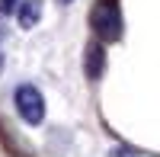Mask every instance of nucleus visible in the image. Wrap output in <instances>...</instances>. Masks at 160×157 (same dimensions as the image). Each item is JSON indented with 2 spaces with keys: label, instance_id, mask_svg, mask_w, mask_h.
I'll list each match as a JSON object with an SVG mask.
<instances>
[{
  "label": "nucleus",
  "instance_id": "f257e3e1",
  "mask_svg": "<svg viewBox=\"0 0 160 157\" xmlns=\"http://www.w3.org/2000/svg\"><path fill=\"white\" fill-rule=\"evenodd\" d=\"M90 23H93V32L99 35V42H115L122 35V10H118L115 0L96 3L90 13Z\"/></svg>",
  "mask_w": 160,
  "mask_h": 157
},
{
  "label": "nucleus",
  "instance_id": "f03ea898",
  "mask_svg": "<svg viewBox=\"0 0 160 157\" xmlns=\"http://www.w3.org/2000/svg\"><path fill=\"white\" fill-rule=\"evenodd\" d=\"M13 99H16V109L22 115V122L38 125L45 119V99H42V93H38L32 84H19L16 93H13Z\"/></svg>",
  "mask_w": 160,
  "mask_h": 157
},
{
  "label": "nucleus",
  "instance_id": "7ed1b4c3",
  "mask_svg": "<svg viewBox=\"0 0 160 157\" xmlns=\"http://www.w3.org/2000/svg\"><path fill=\"white\" fill-rule=\"evenodd\" d=\"M106 68V51L99 42H90L87 45V77L90 80H99V74Z\"/></svg>",
  "mask_w": 160,
  "mask_h": 157
},
{
  "label": "nucleus",
  "instance_id": "20e7f679",
  "mask_svg": "<svg viewBox=\"0 0 160 157\" xmlns=\"http://www.w3.org/2000/svg\"><path fill=\"white\" fill-rule=\"evenodd\" d=\"M38 16H42V0H19L16 19H19L22 29H32V26L38 23Z\"/></svg>",
  "mask_w": 160,
  "mask_h": 157
},
{
  "label": "nucleus",
  "instance_id": "39448f33",
  "mask_svg": "<svg viewBox=\"0 0 160 157\" xmlns=\"http://www.w3.org/2000/svg\"><path fill=\"white\" fill-rule=\"evenodd\" d=\"M16 7H19V0H0V13H3V16H7V13H13Z\"/></svg>",
  "mask_w": 160,
  "mask_h": 157
},
{
  "label": "nucleus",
  "instance_id": "423d86ee",
  "mask_svg": "<svg viewBox=\"0 0 160 157\" xmlns=\"http://www.w3.org/2000/svg\"><path fill=\"white\" fill-rule=\"evenodd\" d=\"M0 71H3V51H0Z\"/></svg>",
  "mask_w": 160,
  "mask_h": 157
},
{
  "label": "nucleus",
  "instance_id": "0eeeda50",
  "mask_svg": "<svg viewBox=\"0 0 160 157\" xmlns=\"http://www.w3.org/2000/svg\"><path fill=\"white\" fill-rule=\"evenodd\" d=\"M61 3H71V0H61Z\"/></svg>",
  "mask_w": 160,
  "mask_h": 157
}]
</instances>
